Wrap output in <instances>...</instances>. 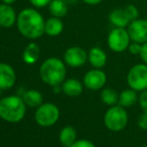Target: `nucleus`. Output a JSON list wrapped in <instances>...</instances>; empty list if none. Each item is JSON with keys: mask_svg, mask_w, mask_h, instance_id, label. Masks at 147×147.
<instances>
[{"mask_svg": "<svg viewBox=\"0 0 147 147\" xmlns=\"http://www.w3.org/2000/svg\"><path fill=\"white\" fill-rule=\"evenodd\" d=\"M144 1H145V2H147V0H144Z\"/></svg>", "mask_w": 147, "mask_h": 147, "instance_id": "obj_34", "label": "nucleus"}, {"mask_svg": "<svg viewBox=\"0 0 147 147\" xmlns=\"http://www.w3.org/2000/svg\"><path fill=\"white\" fill-rule=\"evenodd\" d=\"M141 147H147V144H144V145H142Z\"/></svg>", "mask_w": 147, "mask_h": 147, "instance_id": "obj_33", "label": "nucleus"}, {"mask_svg": "<svg viewBox=\"0 0 147 147\" xmlns=\"http://www.w3.org/2000/svg\"><path fill=\"white\" fill-rule=\"evenodd\" d=\"M17 20L14 9L9 4H0V26L4 28H9Z\"/></svg>", "mask_w": 147, "mask_h": 147, "instance_id": "obj_13", "label": "nucleus"}, {"mask_svg": "<svg viewBox=\"0 0 147 147\" xmlns=\"http://www.w3.org/2000/svg\"><path fill=\"white\" fill-rule=\"evenodd\" d=\"M103 122L107 129L113 132H119L127 126L128 113L124 107L119 104L110 106L105 112Z\"/></svg>", "mask_w": 147, "mask_h": 147, "instance_id": "obj_4", "label": "nucleus"}, {"mask_svg": "<svg viewBox=\"0 0 147 147\" xmlns=\"http://www.w3.org/2000/svg\"><path fill=\"white\" fill-rule=\"evenodd\" d=\"M109 22L112 24L114 27L120 28H127L130 21L126 16L123 8H115L109 13L108 16Z\"/></svg>", "mask_w": 147, "mask_h": 147, "instance_id": "obj_15", "label": "nucleus"}, {"mask_svg": "<svg viewBox=\"0 0 147 147\" xmlns=\"http://www.w3.org/2000/svg\"><path fill=\"white\" fill-rule=\"evenodd\" d=\"M82 1H83L84 3L88 4V5L94 6V5H98V4H100L103 0H82Z\"/></svg>", "mask_w": 147, "mask_h": 147, "instance_id": "obj_30", "label": "nucleus"}, {"mask_svg": "<svg viewBox=\"0 0 147 147\" xmlns=\"http://www.w3.org/2000/svg\"><path fill=\"white\" fill-rule=\"evenodd\" d=\"M49 11L54 17H64L68 12L67 3L62 0H52L49 3Z\"/></svg>", "mask_w": 147, "mask_h": 147, "instance_id": "obj_21", "label": "nucleus"}, {"mask_svg": "<svg viewBox=\"0 0 147 147\" xmlns=\"http://www.w3.org/2000/svg\"><path fill=\"white\" fill-rule=\"evenodd\" d=\"M106 81V73L99 68H93V69L89 70L83 77V85L87 89L93 91L104 88Z\"/></svg>", "mask_w": 147, "mask_h": 147, "instance_id": "obj_9", "label": "nucleus"}, {"mask_svg": "<svg viewBox=\"0 0 147 147\" xmlns=\"http://www.w3.org/2000/svg\"><path fill=\"white\" fill-rule=\"evenodd\" d=\"M52 1V0H30L31 4L35 7H44L46 5H49V3Z\"/></svg>", "mask_w": 147, "mask_h": 147, "instance_id": "obj_28", "label": "nucleus"}, {"mask_svg": "<svg viewBox=\"0 0 147 147\" xmlns=\"http://www.w3.org/2000/svg\"><path fill=\"white\" fill-rule=\"evenodd\" d=\"M88 62L93 68L102 69L107 63V54L102 48L94 46L88 51Z\"/></svg>", "mask_w": 147, "mask_h": 147, "instance_id": "obj_12", "label": "nucleus"}, {"mask_svg": "<svg viewBox=\"0 0 147 147\" xmlns=\"http://www.w3.org/2000/svg\"><path fill=\"white\" fill-rule=\"evenodd\" d=\"M16 81V74L11 65L0 63V89H10Z\"/></svg>", "mask_w": 147, "mask_h": 147, "instance_id": "obj_11", "label": "nucleus"}, {"mask_svg": "<svg viewBox=\"0 0 147 147\" xmlns=\"http://www.w3.org/2000/svg\"><path fill=\"white\" fill-rule=\"evenodd\" d=\"M63 59L65 64L70 67H81L88 61V52L80 46H72L66 49Z\"/></svg>", "mask_w": 147, "mask_h": 147, "instance_id": "obj_8", "label": "nucleus"}, {"mask_svg": "<svg viewBox=\"0 0 147 147\" xmlns=\"http://www.w3.org/2000/svg\"><path fill=\"white\" fill-rule=\"evenodd\" d=\"M139 99V96L137 94V91L134 90L132 88L124 89L123 91L119 93V100H118V104L120 106L127 108V107H131L135 104Z\"/></svg>", "mask_w": 147, "mask_h": 147, "instance_id": "obj_16", "label": "nucleus"}, {"mask_svg": "<svg viewBox=\"0 0 147 147\" xmlns=\"http://www.w3.org/2000/svg\"><path fill=\"white\" fill-rule=\"evenodd\" d=\"M18 30L23 36L36 39L45 33V21L42 15L33 8H25L17 17Z\"/></svg>", "mask_w": 147, "mask_h": 147, "instance_id": "obj_1", "label": "nucleus"}, {"mask_svg": "<svg viewBox=\"0 0 147 147\" xmlns=\"http://www.w3.org/2000/svg\"><path fill=\"white\" fill-rule=\"evenodd\" d=\"M70 147H95L94 143L87 139H79L76 140Z\"/></svg>", "mask_w": 147, "mask_h": 147, "instance_id": "obj_26", "label": "nucleus"}, {"mask_svg": "<svg viewBox=\"0 0 147 147\" xmlns=\"http://www.w3.org/2000/svg\"><path fill=\"white\" fill-rule=\"evenodd\" d=\"M100 98L101 101L104 103L105 105L110 106H114L118 104V100H119V94L114 90L113 88L106 87L103 88L100 93Z\"/></svg>", "mask_w": 147, "mask_h": 147, "instance_id": "obj_20", "label": "nucleus"}, {"mask_svg": "<svg viewBox=\"0 0 147 147\" xmlns=\"http://www.w3.org/2000/svg\"><path fill=\"white\" fill-rule=\"evenodd\" d=\"M126 81L129 88L137 92L147 89V64L138 63L132 66L126 76Z\"/></svg>", "mask_w": 147, "mask_h": 147, "instance_id": "obj_5", "label": "nucleus"}, {"mask_svg": "<svg viewBox=\"0 0 147 147\" xmlns=\"http://www.w3.org/2000/svg\"><path fill=\"white\" fill-rule=\"evenodd\" d=\"M23 100L26 105L30 107H37L42 104L43 97L39 91L37 90H28L23 94Z\"/></svg>", "mask_w": 147, "mask_h": 147, "instance_id": "obj_22", "label": "nucleus"}, {"mask_svg": "<svg viewBox=\"0 0 147 147\" xmlns=\"http://www.w3.org/2000/svg\"><path fill=\"white\" fill-rule=\"evenodd\" d=\"M137 124L141 129L143 130H147V114L146 113H142L139 117H138L137 120Z\"/></svg>", "mask_w": 147, "mask_h": 147, "instance_id": "obj_27", "label": "nucleus"}, {"mask_svg": "<svg viewBox=\"0 0 147 147\" xmlns=\"http://www.w3.org/2000/svg\"><path fill=\"white\" fill-rule=\"evenodd\" d=\"M62 1H64L65 3H67V4H72V3H75L77 0H62Z\"/></svg>", "mask_w": 147, "mask_h": 147, "instance_id": "obj_32", "label": "nucleus"}, {"mask_svg": "<svg viewBox=\"0 0 147 147\" xmlns=\"http://www.w3.org/2000/svg\"><path fill=\"white\" fill-rule=\"evenodd\" d=\"M40 50L39 46L34 42H31L25 47L23 53H22V58L23 61L27 64H34L39 58Z\"/></svg>", "mask_w": 147, "mask_h": 147, "instance_id": "obj_19", "label": "nucleus"}, {"mask_svg": "<svg viewBox=\"0 0 147 147\" xmlns=\"http://www.w3.org/2000/svg\"><path fill=\"white\" fill-rule=\"evenodd\" d=\"M139 105L142 109V112L147 114V89L143 90L139 95V99H138Z\"/></svg>", "mask_w": 147, "mask_h": 147, "instance_id": "obj_25", "label": "nucleus"}, {"mask_svg": "<svg viewBox=\"0 0 147 147\" xmlns=\"http://www.w3.org/2000/svg\"><path fill=\"white\" fill-rule=\"evenodd\" d=\"M141 48H142V44L134 42V41H131V43H130L129 46H128L127 51L132 55H140Z\"/></svg>", "mask_w": 147, "mask_h": 147, "instance_id": "obj_24", "label": "nucleus"}, {"mask_svg": "<svg viewBox=\"0 0 147 147\" xmlns=\"http://www.w3.org/2000/svg\"><path fill=\"white\" fill-rule=\"evenodd\" d=\"M16 0H2V2L5 4H9V5H11L12 3H14Z\"/></svg>", "mask_w": 147, "mask_h": 147, "instance_id": "obj_31", "label": "nucleus"}, {"mask_svg": "<svg viewBox=\"0 0 147 147\" xmlns=\"http://www.w3.org/2000/svg\"><path fill=\"white\" fill-rule=\"evenodd\" d=\"M64 24L58 17H50L45 21V33L49 36H58L62 33Z\"/></svg>", "mask_w": 147, "mask_h": 147, "instance_id": "obj_17", "label": "nucleus"}, {"mask_svg": "<svg viewBox=\"0 0 147 147\" xmlns=\"http://www.w3.org/2000/svg\"><path fill=\"white\" fill-rule=\"evenodd\" d=\"M140 58L143 61V63L147 64V42L142 44V48H141V52H140Z\"/></svg>", "mask_w": 147, "mask_h": 147, "instance_id": "obj_29", "label": "nucleus"}, {"mask_svg": "<svg viewBox=\"0 0 147 147\" xmlns=\"http://www.w3.org/2000/svg\"><path fill=\"white\" fill-rule=\"evenodd\" d=\"M131 43L127 28L114 27L107 36V45L115 53H122L128 49Z\"/></svg>", "mask_w": 147, "mask_h": 147, "instance_id": "obj_6", "label": "nucleus"}, {"mask_svg": "<svg viewBox=\"0 0 147 147\" xmlns=\"http://www.w3.org/2000/svg\"><path fill=\"white\" fill-rule=\"evenodd\" d=\"M26 104L23 98L7 96L0 100V118L7 122H19L25 116Z\"/></svg>", "mask_w": 147, "mask_h": 147, "instance_id": "obj_3", "label": "nucleus"}, {"mask_svg": "<svg viewBox=\"0 0 147 147\" xmlns=\"http://www.w3.org/2000/svg\"><path fill=\"white\" fill-rule=\"evenodd\" d=\"M127 31L131 41L144 44L147 42V19L137 18L127 26Z\"/></svg>", "mask_w": 147, "mask_h": 147, "instance_id": "obj_10", "label": "nucleus"}, {"mask_svg": "<svg viewBox=\"0 0 147 147\" xmlns=\"http://www.w3.org/2000/svg\"><path fill=\"white\" fill-rule=\"evenodd\" d=\"M40 76L43 82L48 85H60L66 77L65 62L56 57L46 59L40 67Z\"/></svg>", "mask_w": 147, "mask_h": 147, "instance_id": "obj_2", "label": "nucleus"}, {"mask_svg": "<svg viewBox=\"0 0 147 147\" xmlns=\"http://www.w3.org/2000/svg\"><path fill=\"white\" fill-rule=\"evenodd\" d=\"M62 91L65 95L70 97L79 96L83 91V84L78 79L75 78H69L67 80H64L62 83Z\"/></svg>", "mask_w": 147, "mask_h": 147, "instance_id": "obj_14", "label": "nucleus"}, {"mask_svg": "<svg viewBox=\"0 0 147 147\" xmlns=\"http://www.w3.org/2000/svg\"><path fill=\"white\" fill-rule=\"evenodd\" d=\"M59 108L53 103H44L35 112V121L42 127H50L59 119Z\"/></svg>", "mask_w": 147, "mask_h": 147, "instance_id": "obj_7", "label": "nucleus"}, {"mask_svg": "<svg viewBox=\"0 0 147 147\" xmlns=\"http://www.w3.org/2000/svg\"><path fill=\"white\" fill-rule=\"evenodd\" d=\"M123 9L130 22L133 21V20H136L137 18H139V10H138V8L136 7L135 5H133V4H128Z\"/></svg>", "mask_w": 147, "mask_h": 147, "instance_id": "obj_23", "label": "nucleus"}, {"mask_svg": "<svg viewBox=\"0 0 147 147\" xmlns=\"http://www.w3.org/2000/svg\"><path fill=\"white\" fill-rule=\"evenodd\" d=\"M76 138H77V133L72 126H65L60 131L59 141L63 146L70 147L77 140Z\"/></svg>", "mask_w": 147, "mask_h": 147, "instance_id": "obj_18", "label": "nucleus"}]
</instances>
